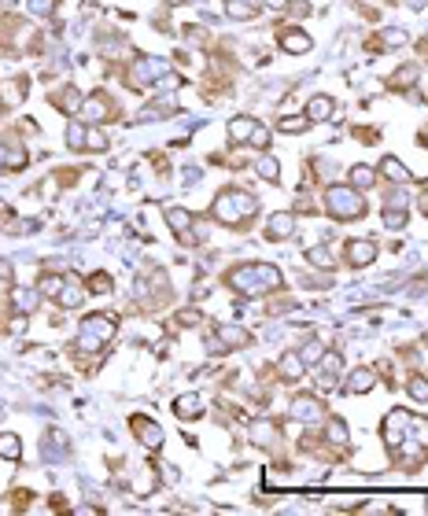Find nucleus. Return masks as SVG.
<instances>
[{"mask_svg": "<svg viewBox=\"0 0 428 516\" xmlns=\"http://www.w3.org/2000/svg\"><path fill=\"white\" fill-rule=\"evenodd\" d=\"M211 214H214V221L237 229V225L251 221L255 214H259V199H255L251 192H244V188H222L218 196H214Z\"/></svg>", "mask_w": 428, "mask_h": 516, "instance_id": "nucleus-1", "label": "nucleus"}, {"mask_svg": "<svg viewBox=\"0 0 428 516\" xmlns=\"http://www.w3.org/2000/svg\"><path fill=\"white\" fill-rule=\"evenodd\" d=\"M226 284L237 288V292H273V288L284 284V277L270 262H251V266H237V270H229Z\"/></svg>", "mask_w": 428, "mask_h": 516, "instance_id": "nucleus-2", "label": "nucleus"}, {"mask_svg": "<svg viewBox=\"0 0 428 516\" xmlns=\"http://www.w3.org/2000/svg\"><path fill=\"white\" fill-rule=\"evenodd\" d=\"M325 210L333 214L336 221H355V218H366V199L351 185H333L325 192Z\"/></svg>", "mask_w": 428, "mask_h": 516, "instance_id": "nucleus-3", "label": "nucleus"}, {"mask_svg": "<svg viewBox=\"0 0 428 516\" xmlns=\"http://www.w3.org/2000/svg\"><path fill=\"white\" fill-rule=\"evenodd\" d=\"M111 336H115V317L111 314H93V317L81 321L78 343H74V347H78L81 354H96Z\"/></svg>", "mask_w": 428, "mask_h": 516, "instance_id": "nucleus-4", "label": "nucleus"}, {"mask_svg": "<svg viewBox=\"0 0 428 516\" xmlns=\"http://www.w3.org/2000/svg\"><path fill=\"white\" fill-rule=\"evenodd\" d=\"M163 74H166V63H163V59H148V56H141V59L130 63L126 78L137 85V92H148V89H155V81L163 78Z\"/></svg>", "mask_w": 428, "mask_h": 516, "instance_id": "nucleus-5", "label": "nucleus"}, {"mask_svg": "<svg viewBox=\"0 0 428 516\" xmlns=\"http://www.w3.org/2000/svg\"><path fill=\"white\" fill-rule=\"evenodd\" d=\"M251 336H248V328L244 325H218L214 328V336L207 339V347L214 354H229V350H237V347H248Z\"/></svg>", "mask_w": 428, "mask_h": 516, "instance_id": "nucleus-6", "label": "nucleus"}, {"mask_svg": "<svg viewBox=\"0 0 428 516\" xmlns=\"http://www.w3.org/2000/svg\"><path fill=\"white\" fill-rule=\"evenodd\" d=\"M406 432H410V410H391L388 417H384V424H380V435H384V446L391 450H399L402 446V439Z\"/></svg>", "mask_w": 428, "mask_h": 516, "instance_id": "nucleus-7", "label": "nucleus"}, {"mask_svg": "<svg viewBox=\"0 0 428 516\" xmlns=\"http://www.w3.org/2000/svg\"><path fill=\"white\" fill-rule=\"evenodd\" d=\"M130 432L137 435V443L148 446V450H159V446H163V428H159L148 413H133V417H130Z\"/></svg>", "mask_w": 428, "mask_h": 516, "instance_id": "nucleus-8", "label": "nucleus"}, {"mask_svg": "<svg viewBox=\"0 0 428 516\" xmlns=\"http://www.w3.org/2000/svg\"><path fill=\"white\" fill-rule=\"evenodd\" d=\"M288 413H292L295 421H303V424H318L321 417H325V402H321L318 395H295L292 406H288Z\"/></svg>", "mask_w": 428, "mask_h": 516, "instance_id": "nucleus-9", "label": "nucleus"}, {"mask_svg": "<svg viewBox=\"0 0 428 516\" xmlns=\"http://www.w3.org/2000/svg\"><path fill=\"white\" fill-rule=\"evenodd\" d=\"M163 214H166V225L174 229V236L181 244H196L200 240L196 229H192V214L185 207H163Z\"/></svg>", "mask_w": 428, "mask_h": 516, "instance_id": "nucleus-10", "label": "nucleus"}, {"mask_svg": "<svg viewBox=\"0 0 428 516\" xmlns=\"http://www.w3.org/2000/svg\"><path fill=\"white\" fill-rule=\"evenodd\" d=\"M248 439H251L255 446H266V450H270V446L281 443V428H277L270 417H255V421L248 424Z\"/></svg>", "mask_w": 428, "mask_h": 516, "instance_id": "nucleus-11", "label": "nucleus"}, {"mask_svg": "<svg viewBox=\"0 0 428 516\" xmlns=\"http://www.w3.org/2000/svg\"><path fill=\"white\" fill-rule=\"evenodd\" d=\"M78 111H81V122H107V118L115 115V111H111V100H107L104 92H96V96H85Z\"/></svg>", "mask_w": 428, "mask_h": 516, "instance_id": "nucleus-12", "label": "nucleus"}, {"mask_svg": "<svg viewBox=\"0 0 428 516\" xmlns=\"http://www.w3.org/2000/svg\"><path fill=\"white\" fill-rule=\"evenodd\" d=\"M288 236H295V214L292 210L270 214V221H266V240H288Z\"/></svg>", "mask_w": 428, "mask_h": 516, "instance_id": "nucleus-13", "label": "nucleus"}, {"mask_svg": "<svg viewBox=\"0 0 428 516\" xmlns=\"http://www.w3.org/2000/svg\"><path fill=\"white\" fill-rule=\"evenodd\" d=\"M277 45H281L288 56H303V52L314 48V41H310V34H303V30H281V34H277Z\"/></svg>", "mask_w": 428, "mask_h": 516, "instance_id": "nucleus-14", "label": "nucleus"}, {"mask_svg": "<svg viewBox=\"0 0 428 516\" xmlns=\"http://www.w3.org/2000/svg\"><path fill=\"white\" fill-rule=\"evenodd\" d=\"M310 122H329V118L336 115V103H333V96H325V92H314L307 100V111H303Z\"/></svg>", "mask_w": 428, "mask_h": 516, "instance_id": "nucleus-15", "label": "nucleus"}, {"mask_svg": "<svg viewBox=\"0 0 428 516\" xmlns=\"http://www.w3.org/2000/svg\"><path fill=\"white\" fill-rule=\"evenodd\" d=\"M347 262L358 266V270H362V266H373V262H377V244H373V240H351L347 244Z\"/></svg>", "mask_w": 428, "mask_h": 516, "instance_id": "nucleus-16", "label": "nucleus"}, {"mask_svg": "<svg viewBox=\"0 0 428 516\" xmlns=\"http://www.w3.org/2000/svg\"><path fill=\"white\" fill-rule=\"evenodd\" d=\"M377 174H380L384 181H391V185H410V181H414V174H410V170H406L395 155H384V159H380V170H377Z\"/></svg>", "mask_w": 428, "mask_h": 516, "instance_id": "nucleus-17", "label": "nucleus"}, {"mask_svg": "<svg viewBox=\"0 0 428 516\" xmlns=\"http://www.w3.org/2000/svg\"><path fill=\"white\" fill-rule=\"evenodd\" d=\"M303 369L307 365H303V358H299V350H288L284 358L277 361V376H281L284 384H299L303 380Z\"/></svg>", "mask_w": 428, "mask_h": 516, "instance_id": "nucleus-18", "label": "nucleus"}, {"mask_svg": "<svg viewBox=\"0 0 428 516\" xmlns=\"http://www.w3.org/2000/svg\"><path fill=\"white\" fill-rule=\"evenodd\" d=\"M373 387H377V373L362 365V369H351L344 391H347V395H366V391H373Z\"/></svg>", "mask_w": 428, "mask_h": 516, "instance_id": "nucleus-19", "label": "nucleus"}, {"mask_svg": "<svg viewBox=\"0 0 428 516\" xmlns=\"http://www.w3.org/2000/svg\"><path fill=\"white\" fill-rule=\"evenodd\" d=\"M174 413L181 417V421H200V417H203V399H200L196 391L177 395V399H174Z\"/></svg>", "mask_w": 428, "mask_h": 516, "instance_id": "nucleus-20", "label": "nucleus"}, {"mask_svg": "<svg viewBox=\"0 0 428 516\" xmlns=\"http://www.w3.org/2000/svg\"><path fill=\"white\" fill-rule=\"evenodd\" d=\"M325 443L336 446V450H347L351 446V432H347L344 417H329V421H325Z\"/></svg>", "mask_w": 428, "mask_h": 516, "instance_id": "nucleus-21", "label": "nucleus"}, {"mask_svg": "<svg viewBox=\"0 0 428 516\" xmlns=\"http://www.w3.org/2000/svg\"><path fill=\"white\" fill-rule=\"evenodd\" d=\"M255 174H259L262 181H270V185H277V181H281V163H277V159L273 155H259V159H255Z\"/></svg>", "mask_w": 428, "mask_h": 516, "instance_id": "nucleus-22", "label": "nucleus"}, {"mask_svg": "<svg viewBox=\"0 0 428 516\" xmlns=\"http://www.w3.org/2000/svg\"><path fill=\"white\" fill-rule=\"evenodd\" d=\"M377 185V170L373 166H351V188H358V192H366V188H373Z\"/></svg>", "mask_w": 428, "mask_h": 516, "instance_id": "nucleus-23", "label": "nucleus"}, {"mask_svg": "<svg viewBox=\"0 0 428 516\" xmlns=\"http://www.w3.org/2000/svg\"><path fill=\"white\" fill-rule=\"evenodd\" d=\"M299 358H303L307 369H318L321 358H325V343H321V339H307L303 350H299Z\"/></svg>", "mask_w": 428, "mask_h": 516, "instance_id": "nucleus-24", "label": "nucleus"}, {"mask_svg": "<svg viewBox=\"0 0 428 516\" xmlns=\"http://www.w3.org/2000/svg\"><path fill=\"white\" fill-rule=\"evenodd\" d=\"M303 258L310 266H318V270H333V251H329V244H318V247H307Z\"/></svg>", "mask_w": 428, "mask_h": 516, "instance_id": "nucleus-25", "label": "nucleus"}, {"mask_svg": "<svg viewBox=\"0 0 428 516\" xmlns=\"http://www.w3.org/2000/svg\"><path fill=\"white\" fill-rule=\"evenodd\" d=\"M417 78H421V63H406V67H399L391 74V89H406V85H414Z\"/></svg>", "mask_w": 428, "mask_h": 516, "instance_id": "nucleus-26", "label": "nucleus"}, {"mask_svg": "<svg viewBox=\"0 0 428 516\" xmlns=\"http://www.w3.org/2000/svg\"><path fill=\"white\" fill-rule=\"evenodd\" d=\"M340 369H344V358L333 350H325V358H321V373H325V387H333L340 380Z\"/></svg>", "mask_w": 428, "mask_h": 516, "instance_id": "nucleus-27", "label": "nucleus"}, {"mask_svg": "<svg viewBox=\"0 0 428 516\" xmlns=\"http://www.w3.org/2000/svg\"><path fill=\"white\" fill-rule=\"evenodd\" d=\"M85 137H89V129H85L81 118L67 122V144H70V152H85Z\"/></svg>", "mask_w": 428, "mask_h": 516, "instance_id": "nucleus-28", "label": "nucleus"}, {"mask_svg": "<svg viewBox=\"0 0 428 516\" xmlns=\"http://www.w3.org/2000/svg\"><path fill=\"white\" fill-rule=\"evenodd\" d=\"M159 487V476H155V468H141V476L133 479V494L137 498H148V494H152Z\"/></svg>", "mask_w": 428, "mask_h": 516, "instance_id": "nucleus-29", "label": "nucleus"}, {"mask_svg": "<svg viewBox=\"0 0 428 516\" xmlns=\"http://www.w3.org/2000/svg\"><path fill=\"white\" fill-rule=\"evenodd\" d=\"M56 299H59V306H67V310H78L85 295H81V288L74 284V281H63V292H59Z\"/></svg>", "mask_w": 428, "mask_h": 516, "instance_id": "nucleus-30", "label": "nucleus"}, {"mask_svg": "<svg viewBox=\"0 0 428 516\" xmlns=\"http://www.w3.org/2000/svg\"><path fill=\"white\" fill-rule=\"evenodd\" d=\"M277 129H281V133H307L310 118L307 115H284V118H277Z\"/></svg>", "mask_w": 428, "mask_h": 516, "instance_id": "nucleus-31", "label": "nucleus"}, {"mask_svg": "<svg viewBox=\"0 0 428 516\" xmlns=\"http://www.w3.org/2000/svg\"><path fill=\"white\" fill-rule=\"evenodd\" d=\"M0 457H4V461H19V457H23V443H19V435H12V432L0 435Z\"/></svg>", "mask_w": 428, "mask_h": 516, "instance_id": "nucleus-32", "label": "nucleus"}, {"mask_svg": "<svg viewBox=\"0 0 428 516\" xmlns=\"http://www.w3.org/2000/svg\"><path fill=\"white\" fill-rule=\"evenodd\" d=\"M406 395H410L414 402H428V376L414 373L410 380H406Z\"/></svg>", "mask_w": 428, "mask_h": 516, "instance_id": "nucleus-33", "label": "nucleus"}, {"mask_svg": "<svg viewBox=\"0 0 428 516\" xmlns=\"http://www.w3.org/2000/svg\"><path fill=\"white\" fill-rule=\"evenodd\" d=\"M251 129H255V118H233V122H229V141H233V144L248 141Z\"/></svg>", "mask_w": 428, "mask_h": 516, "instance_id": "nucleus-34", "label": "nucleus"}, {"mask_svg": "<svg viewBox=\"0 0 428 516\" xmlns=\"http://www.w3.org/2000/svg\"><path fill=\"white\" fill-rule=\"evenodd\" d=\"M85 288H89L93 295H111V292H115V281H111L107 273H93L89 281H85Z\"/></svg>", "mask_w": 428, "mask_h": 516, "instance_id": "nucleus-35", "label": "nucleus"}, {"mask_svg": "<svg viewBox=\"0 0 428 516\" xmlns=\"http://www.w3.org/2000/svg\"><path fill=\"white\" fill-rule=\"evenodd\" d=\"M63 281H67V277L45 273V277H37V292H41V295H59V292H63Z\"/></svg>", "mask_w": 428, "mask_h": 516, "instance_id": "nucleus-36", "label": "nucleus"}, {"mask_svg": "<svg viewBox=\"0 0 428 516\" xmlns=\"http://www.w3.org/2000/svg\"><path fill=\"white\" fill-rule=\"evenodd\" d=\"M410 439H417L425 450H428V417H417L410 413Z\"/></svg>", "mask_w": 428, "mask_h": 516, "instance_id": "nucleus-37", "label": "nucleus"}, {"mask_svg": "<svg viewBox=\"0 0 428 516\" xmlns=\"http://www.w3.org/2000/svg\"><path fill=\"white\" fill-rule=\"evenodd\" d=\"M52 103L63 107V111H78V107H81V96L67 85V92H56V96H52Z\"/></svg>", "mask_w": 428, "mask_h": 516, "instance_id": "nucleus-38", "label": "nucleus"}, {"mask_svg": "<svg viewBox=\"0 0 428 516\" xmlns=\"http://www.w3.org/2000/svg\"><path fill=\"white\" fill-rule=\"evenodd\" d=\"M226 15L229 19H255V4H244V0H226Z\"/></svg>", "mask_w": 428, "mask_h": 516, "instance_id": "nucleus-39", "label": "nucleus"}, {"mask_svg": "<svg viewBox=\"0 0 428 516\" xmlns=\"http://www.w3.org/2000/svg\"><path fill=\"white\" fill-rule=\"evenodd\" d=\"M85 152H107V133H100V129H89V137H85Z\"/></svg>", "mask_w": 428, "mask_h": 516, "instance_id": "nucleus-40", "label": "nucleus"}, {"mask_svg": "<svg viewBox=\"0 0 428 516\" xmlns=\"http://www.w3.org/2000/svg\"><path fill=\"white\" fill-rule=\"evenodd\" d=\"M30 15H34V19H48L52 12H56V0H30Z\"/></svg>", "mask_w": 428, "mask_h": 516, "instance_id": "nucleus-41", "label": "nucleus"}, {"mask_svg": "<svg viewBox=\"0 0 428 516\" xmlns=\"http://www.w3.org/2000/svg\"><path fill=\"white\" fill-rule=\"evenodd\" d=\"M384 225H388V229H402V225H406V210L402 207H384Z\"/></svg>", "mask_w": 428, "mask_h": 516, "instance_id": "nucleus-42", "label": "nucleus"}, {"mask_svg": "<svg viewBox=\"0 0 428 516\" xmlns=\"http://www.w3.org/2000/svg\"><path fill=\"white\" fill-rule=\"evenodd\" d=\"M248 144H251V148H259V152H262V148H266V144H270V129H266V126H259V122H255V129H251V137H248Z\"/></svg>", "mask_w": 428, "mask_h": 516, "instance_id": "nucleus-43", "label": "nucleus"}, {"mask_svg": "<svg viewBox=\"0 0 428 516\" xmlns=\"http://www.w3.org/2000/svg\"><path fill=\"white\" fill-rule=\"evenodd\" d=\"M174 325H185V328H192V325H203V314H200V310H181Z\"/></svg>", "mask_w": 428, "mask_h": 516, "instance_id": "nucleus-44", "label": "nucleus"}, {"mask_svg": "<svg viewBox=\"0 0 428 516\" xmlns=\"http://www.w3.org/2000/svg\"><path fill=\"white\" fill-rule=\"evenodd\" d=\"M384 45H395V48H399V45H406V34H402V30H384L380 48H384Z\"/></svg>", "mask_w": 428, "mask_h": 516, "instance_id": "nucleus-45", "label": "nucleus"}, {"mask_svg": "<svg viewBox=\"0 0 428 516\" xmlns=\"http://www.w3.org/2000/svg\"><path fill=\"white\" fill-rule=\"evenodd\" d=\"M0 281H8V284L15 281V266L8 262V258H0Z\"/></svg>", "mask_w": 428, "mask_h": 516, "instance_id": "nucleus-46", "label": "nucleus"}, {"mask_svg": "<svg viewBox=\"0 0 428 516\" xmlns=\"http://www.w3.org/2000/svg\"><path fill=\"white\" fill-rule=\"evenodd\" d=\"M262 4H266V8H273V12H284V8L292 4V0H262Z\"/></svg>", "mask_w": 428, "mask_h": 516, "instance_id": "nucleus-47", "label": "nucleus"}, {"mask_svg": "<svg viewBox=\"0 0 428 516\" xmlns=\"http://www.w3.org/2000/svg\"><path fill=\"white\" fill-rule=\"evenodd\" d=\"M406 4H410L414 12H421V8H425V0H406Z\"/></svg>", "mask_w": 428, "mask_h": 516, "instance_id": "nucleus-48", "label": "nucleus"}, {"mask_svg": "<svg viewBox=\"0 0 428 516\" xmlns=\"http://www.w3.org/2000/svg\"><path fill=\"white\" fill-rule=\"evenodd\" d=\"M425 144H428V129H425Z\"/></svg>", "mask_w": 428, "mask_h": 516, "instance_id": "nucleus-49", "label": "nucleus"}]
</instances>
